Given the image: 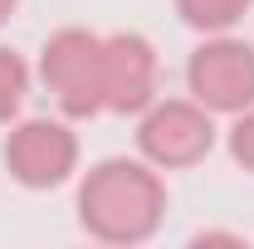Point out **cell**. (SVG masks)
<instances>
[{
	"label": "cell",
	"mask_w": 254,
	"mask_h": 249,
	"mask_svg": "<svg viewBox=\"0 0 254 249\" xmlns=\"http://www.w3.org/2000/svg\"><path fill=\"white\" fill-rule=\"evenodd\" d=\"M5 171L25 190H54L78 171V137L59 118H20L5 132Z\"/></svg>",
	"instance_id": "5b68a950"
},
{
	"label": "cell",
	"mask_w": 254,
	"mask_h": 249,
	"mask_svg": "<svg viewBox=\"0 0 254 249\" xmlns=\"http://www.w3.org/2000/svg\"><path fill=\"white\" fill-rule=\"evenodd\" d=\"M137 152L157 171H186L215 152V113L195 98H157L137 113Z\"/></svg>",
	"instance_id": "3957f363"
},
{
	"label": "cell",
	"mask_w": 254,
	"mask_h": 249,
	"mask_svg": "<svg viewBox=\"0 0 254 249\" xmlns=\"http://www.w3.org/2000/svg\"><path fill=\"white\" fill-rule=\"evenodd\" d=\"M73 210L98 245H142L166 220V181L147 156H108L83 171Z\"/></svg>",
	"instance_id": "6da1fadb"
},
{
	"label": "cell",
	"mask_w": 254,
	"mask_h": 249,
	"mask_svg": "<svg viewBox=\"0 0 254 249\" xmlns=\"http://www.w3.org/2000/svg\"><path fill=\"white\" fill-rule=\"evenodd\" d=\"M254 0H176V15L186 20L195 34H230Z\"/></svg>",
	"instance_id": "52a82bcc"
},
{
	"label": "cell",
	"mask_w": 254,
	"mask_h": 249,
	"mask_svg": "<svg viewBox=\"0 0 254 249\" xmlns=\"http://www.w3.org/2000/svg\"><path fill=\"white\" fill-rule=\"evenodd\" d=\"M186 93L210 113H245L254 103V44L235 34H205L186 59Z\"/></svg>",
	"instance_id": "277c9868"
},
{
	"label": "cell",
	"mask_w": 254,
	"mask_h": 249,
	"mask_svg": "<svg viewBox=\"0 0 254 249\" xmlns=\"http://www.w3.org/2000/svg\"><path fill=\"white\" fill-rule=\"evenodd\" d=\"M225 147H230V161L245 166V171L254 176V103L245 108V113H235V123H230V132H225Z\"/></svg>",
	"instance_id": "9c48e42d"
},
{
	"label": "cell",
	"mask_w": 254,
	"mask_h": 249,
	"mask_svg": "<svg viewBox=\"0 0 254 249\" xmlns=\"http://www.w3.org/2000/svg\"><path fill=\"white\" fill-rule=\"evenodd\" d=\"M39 78L54 93L64 118H98L103 108V34L93 30H54L39 49Z\"/></svg>",
	"instance_id": "7a4b0ae2"
},
{
	"label": "cell",
	"mask_w": 254,
	"mask_h": 249,
	"mask_svg": "<svg viewBox=\"0 0 254 249\" xmlns=\"http://www.w3.org/2000/svg\"><path fill=\"white\" fill-rule=\"evenodd\" d=\"M25 93H30V63L20 59L15 49L0 44V123H15L20 118Z\"/></svg>",
	"instance_id": "ba28073f"
},
{
	"label": "cell",
	"mask_w": 254,
	"mask_h": 249,
	"mask_svg": "<svg viewBox=\"0 0 254 249\" xmlns=\"http://www.w3.org/2000/svg\"><path fill=\"white\" fill-rule=\"evenodd\" d=\"M15 10H20V0H0V25H5V20H10Z\"/></svg>",
	"instance_id": "30bf717a"
},
{
	"label": "cell",
	"mask_w": 254,
	"mask_h": 249,
	"mask_svg": "<svg viewBox=\"0 0 254 249\" xmlns=\"http://www.w3.org/2000/svg\"><path fill=\"white\" fill-rule=\"evenodd\" d=\"M157 49L137 30L103 34V108L118 118H137L157 103Z\"/></svg>",
	"instance_id": "8992f818"
}]
</instances>
